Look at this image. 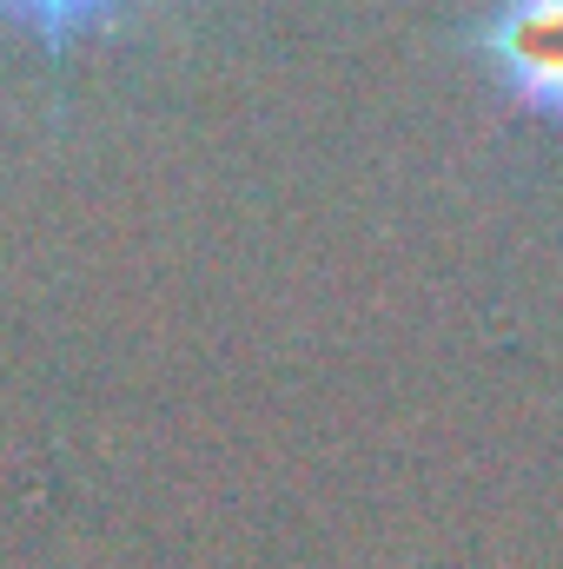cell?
Masks as SVG:
<instances>
[{"mask_svg":"<svg viewBox=\"0 0 563 569\" xmlns=\"http://www.w3.org/2000/svg\"><path fill=\"white\" fill-rule=\"evenodd\" d=\"M471 47L524 113L563 133V0H491Z\"/></svg>","mask_w":563,"mask_h":569,"instance_id":"obj_1","label":"cell"},{"mask_svg":"<svg viewBox=\"0 0 563 569\" xmlns=\"http://www.w3.org/2000/svg\"><path fill=\"white\" fill-rule=\"evenodd\" d=\"M134 0H0V20L20 27L27 40H40L47 53L80 47L87 33H100L113 13H127Z\"/></svg>","mask_w":563,"mask_h":569,"instance_id":"obj_2","label":"cell"}]
</instances>
